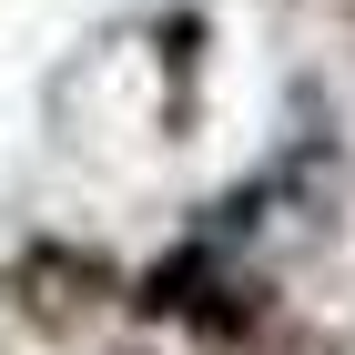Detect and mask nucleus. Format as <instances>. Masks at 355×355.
I'll list each match as a JSON object with an SVG mask.
<instances>
[{
    "instance_id": "nucleus-1",
    "label": "nucleus",
    "mask_w": 355,
    "mask_h": 355,
    "mask_svg": "<svg viewBox=\"0 0 355 355\" xmlns=\"http://www.w3.org/2000/svg\"><path fill=\"white\" fill-rule=\"evenodd\" d=\"M0 295L21 304L31 325H82L92 304H112V295H122V264H112L102 244H61V234H41V244H21V254H10Z\"/></svg>"
},
{
    "instance_id": "nucleus-2",
    "label": "nucleus",
    "mask_w": 355,
    "mask_h": 355,
    "mask_svg": "<svg viewBox=\"0 0 355 355\" xmlns=\"http://www.w3.org/2000/svg\"><path fill=\"white\" fill-rule=\"evenodd\" d=\"M214 284H223L214 244H183V254H173V264H153V274H142V284H132V295H122V304H132V315H183V325H193V315L214 304Z\"/></svg>"
}]
</instances>
